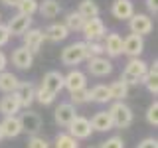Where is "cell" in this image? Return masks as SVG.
Instances as JSON below:
<instances>
[{
  "mask_svg": "<svg viewBox=\"0 0 158 148\" xmlns=\"http://www.w3.org/2000/svg\"><path fill=\"white\" fill-rule=\"evenodd\" d=\"M107 113H109V117H111V121H113V126H117V128H127V126L132 125V121H135L132 109L128 105H125L123 101H115Z\"/></svg>",
  "mask_w": 158,
  "mask_h": 148,
  "instance_id": "6da1fadb",
  "label": "cell"
},
{
  "mask_svg": "<svg viewBox=\"0 0 158 148\" xmlns=\"http://www.w3.org/2000/svg\"><path fill=\"white\" fill-rule=\"evenodd\" d=\"M85 59H87L85 42H73L61 49V61L65 65H77V63L85 61Z\"/></svg>",
  "mask_w": 158,
  "mask_h": 148,
  "instance_id": "7a4b0ae2",
  "label": "cell"
},
{
  "mask_svg": "<svg viewBox=\"0 0 158 148\" xmlns=\"http://www.w3.org/2000/svg\"><path fill=\"white\" fill-rule=\"evenodd\" d=\"M83 36H85L87 42H99L101 38H105V24H103L101 18H91V20H85V24H83L81 28Z\"/></svg>",
  "mask_w": 158,
  "mask_h": 148,
  "instance_id": "3957f363",
  "label": "cell"
},
{
  "mask_svg": "<svg viewBox=\"0 0 158 148\" xmlns=\"http://www.w3.org/2000/svg\"><path fill=\"white\" fill-rule=\"evenodd\" d=\"M18 121H20L22 132H28L30 136H36L38 130L42 128V117H40L36 111H28L26 109V113H22V115L18 117Z\"/></svg>",
  "mask_w": 158,
  "mask_h": 148,
  "instance_id": "277c9868",
  "label": "cell"
},
{
  "mask_svg": "<svg viewBox=\"0 0 158 148\" xmlns=\"http://www.w3.org/2000/svg\"><path fill=\"white\" fill-rule=\"evenodd\" d=\"M69 128V132L67 134H71L75 140H85V138L91 136V132H93V128H91V122H89V118L85 117H75L71 121V125L67 126Z\"/></svg>",
  "mask_w": 158,
  "mask_h": 148,
  "instance_id": "5b68a950",
  "label": "cell"
},
{
  "mask_svg": "<svg viewBox=\"0 0 158 148\" xmlns=\"http://www.w3.org/2000/svg\"><path fill=\"white\" fill-rule=\"evenodd\" d=\"M128 28H131L132 34L142 38L152 32V18L146 16V14H132L131 20H128Z\"/></svg>",
  "mask_w": 158,
  "mask_h": 148,
  "instance_id": "8992f818",
  "label": "cell"
},
{
  "mask_svg": "<svg viewBox=\"0 0 158 148\" xmlns=\"http://www.w3.org/2000/svg\"><path fill=\"white\" fill-rule=\"evenodd\" d=\"M75 117H77V111L71 103H59L56 107V111H53V118H56V122L59 126H69Z\"/></svg>",
  "mask_w": 158,
  "mask_h": 148,
  "instance_id": "52a82bcc",
  "label": "cell"
},
{
  "mask_svg": "<svg viewBox=\"0 0 158 148\" xmlns=\"http://www.w3.org/2000/svg\"><path fill=\"white\" fill-rule=\"evenodd\" d=\"M14 95H16L20 107H26L28 109L34 101H36V87H34L30 81H20V85L16 87Z\"/></svg>",
  "mask_w": 158,
  "mask_h": 148,
  "instance_id": "ba28073f",
  "label": "cell"
},
{
  "mask_svg": "<svg viewBox=\"0 0 158 148\" xmlns=\"http://www.w3.org/2000/svg\"><path fill=\"white\" fill-rule=\"evenodd\" d=\"M146 71H148V63L142 61L140 57H132V59H128V63H127L125 71H123V75L131 77V79H136V81L140 83L142 77L146 75Z\"/></svg>",
  "mask_w": 158,
  "mask_h": 148,
  "instance_id": "9c48e42d",
  "label": "cell"
},
{
  "mask_svg": "<svg viewBox=\"0 0 158 148\" xmlns=\"http://www.w3.org/2000/svg\"><path fill=\"white\" fill-rule=\"evenodd\" d=\"M22 38H24V47H26L28 51L32 53V56L40 51V47H42L44 39H46V38H44V32H42L40 28H30Z\"/></svg>",
  "mask_w": 158,
  "mask_h": 148,
  "instance_id": "30bf717a",
  "label": "cell"
},
{
  "mask_svg": "<svg viewBox=\"0 0 158 148\" xmlns=\"http://www.w3.org/2000/svg\"><path fill=\"white\" fill-rule=\"evenodd\" d=\"M144 51V39L140 36H136V34H131V36H127L123 39V53H127L128 57H138L140 53Z\"/></svg>",
  "mask_w": 158,
  "mask_h": 148,
  "instance_id": "8fae6325",
  "label": "cell"
},
{
  "mask_svg": "<svg viewBox=\"0 0 158 148\" xmlns=\"http://www.w3.org/2000/svg\"><path fill=\"white\" fill-rule=\"evenodd\" d=\"M30 26H32V18L22 16V14H16V16L10 18L6 30H8L10 36H24V34L30 30Z\"/></svg>",
  "mask_w": 158,
  "mask_h": 148,
  "instance_id": "7c38bea8",
  "label": "cell"
},
{
  "mask_svg": "<svg viewBox=\"0 0 158 148\" xmlns=\"http://www.w3.org/2000/svg\"><path fill=\"white\" fill-rule=\"evenodd\" d=\"M63 87H65L69 93H71V91H77V89H85V87H87V77H85V73L79 71V69L69 71L67 75H63Z\"/></svg>",
  "mask_w": 158,
  "mask_h": 148,
  "instance_id": "4fadbf2b",
  "label": "cell"
},
{
  "mask_svg": "<svg viewBox=\"0 0 158 148\" xmlns=\"http://www.w3.org/2000/svg\"><path fill=\"white\" fill-rule=\"evenodd\" d=\"M87 61H89V65H87L89 73L95 75V77H105L113 71V63L109 61L107 57H91V59H87Z\"/></svg>",
  "mask_w": 158,
  "mask_h": 148,
  "instance_id": "5bb4252c",
  "label": "cell"
},
{
  "mask_svg": "<svg viewBox=\"0 0 158 148\" xmlns=\"http://www.w3.org/2000/svg\"><path fill=\"white\" fill-rule=\"evenodd\" d=\"M103 49H105L107 56H111V57L121 56V53H123V38L118 36L117 32L105 34V43H103Z\"/></svg>",
  "mask_w": 158,
  "mask_h": 148,
  "instance_id": "9a60e30c",
  "label": "cell"
},
{
  "mask_svg": "<svg viewBox=\"0 0 158 148\" xmlns=\"http://www.w3.org/2000/svg\"><path fill=\"white\" fill-rule=\"evenodd\" d=\"M40 87H44V89H48L49 93L57 95V93L63 89V75L59 71H48L46 75H44V81H42Z\"/></svg>",
  "mask_w": 158,
  "mask_h": 148,
  "instance_id": "2e32d148",
  "label": "cell"
},
{
  "mask_svg": "<svg viewBox=\"0 0 158 148\" xmlns=\"http://www.w3.org/2000/svg\"><path fill=\"white\" fill-rule=\"evenodd\" d=\"M111 14L117 20H131V16L135 14V6L131 0H115L111 6Z\"/></svg>",
  "mask_w": 158,
  "mask_h": 148,
  "instance_id": "e0dca14e",
  "label": "cell"
},
{
  "mask_svg": "<svg viewBox=\"0 0 158 148\" xmlns=\"http://www.w3.org/2000/svg\"><path fill=\"white\" fill-rule=\"evenodd\" d=\"M12 63L18 69H30V67H32V63H34V56L24 46H20V47H16L12 51Z\"/></svg>",
  "mask_w": 158,
  "mask_h": 148,
  "instance_id": "ac0fdd59",
  "label": "cell"
},
{
  "mask_svg": "<svg viewBox=\"0 0 158 148\" xmlns=\"http://www.w3.org/2000/svg\"><path fill=\"white\" fill-rule=\"evenodd\" d=\"M0 128H2V136H6V138H16L22 134L18 117H4V121L0 122Z\"/></svg>",
  "mask_w": 158,
  "mask_h": 148,
  "instance_id": "d6986e66",
  "label": "cell"
},
{
  "mask_svg": "<svg viewBox=\"0 0 158 148\" xmlns=\"http://www.w3.org/2000/svg\"><path fill=\"white\" fill-rule=\"evenodd\" d=\"M20 103H18V99L16 95H4L2 99H0V113H2L4 117H16V113L20 111Z\"/></svg>",
  "mask_w": 158,
  "mask_h": 148,
  "instance_id": "ffe728a7",
  "label": "cell"
},
{
  "mask_svg": "<svg viewBox=\"0 0 158 148\" xmlns=\"http://www.w3.org/2000/svg\"><path fill=\"white\" fill-rule=\"evenodd\" d=\"M89 122H91L93 130H99V132H107V130H111V128H113V121H111V117H109L107 111H99Z\"/></svg>",
  "mask_w": 158,
  "mask_h": 148,
  "instance_id": "44dd1931",
  "label": "cell"
},
{
  "mask_svg": "<svg viewBox=\"0 0 158 148\" xmlns=\"http://www.w3.org/2000/svg\"><path fill=\"white\" fill-rule=\"evenodd\" d=\"M140 83L152 93V95H156V93H158V63H156V61L152 63L150 67H148L146 75L142 77V81H140Z\"/></svg>",
  "mask_w": 158,
  "mask_h": 148,
  "instance_id": "7402d4cb",
  "label": "cell"
},
{
  "mask_svg": "<svg viewBox=\"0 0 158 148\" xmlns=\"http://www.w3.org/2000/svg\"><path fill=\"white\" fill-rule=\"evenodd\" d=\"M67 36H69V32L63 24H52V26H48L46 32H44V38L49 39V42H63Z\"/></svg>",
  "mask_w": 158,
  "mask_h": 148,
  "instance_id": "603a6c76",
  "label": "cell"
},
{
  "mask_svg": "<svg viewBox=\"0 0 158 148\" xmlns=\"http://www.w3.org/2000/svg\"><path fill=\"white\" fill-rule=\"evenodd\" d=\"M20 85L18 77L14 75V73L10 71H2L0 73V91L6 93V95H12L14 91H16V87Z\"/></svg>",
  "mask_w": 158,
  "mask_h": 148,
  "instance_id": "cb8c5ba5",
  "label": "cell"
},
{
  "mask_svg": "<svg viewBox=\"0 0 158 148\" xmlns=\"http://www.w3.org/2000/svg\"><path fill=\"white\" fill-rule=\"evenodd\" d=\"M77 14L83 20H91V18H99V6L95 0H81L77 8Z\"/></svg>",
  "mask_w": 158,
  "mask_h": 148,
  "instance_id": "d4e9b609",
  "label": "cell"
},
{
  "mask_svg": "<svg viewBox=\"0 0 158 148\" xmlns=\"http://www.w3.org/2000/svg\"><path fill=\"white\" fill-rule=\"evenodd\" d=\"M38 12L44 18H56L61 12V4L57 0H44L42 4H38Z\"/></svg>",
  "mask_w": 158,
  "mask_h": 148,
  "instance_id": "484cf974",
  "label": "cell"
},
{
  "mask_svg": "<svg viewBox=\"0 0 158 148\" xmlns=\"http://www.w3.org/2000/svg\"><path fill=\"white\" fill-rule=\"evenodd\" d=\"M109 89V97H111V101H123L125 97H128V85L125 81H115L111 83V85L107 87Z\"/></svg>",
  "mask_w": 158,
  "mask_h": 148,
  "instance_id": "4316f807",
  "label": "cell"
},
{
  "mask_svg": "<svg viewBox=\"0 0 158 148\" xmlns=\"http://www.w3.org/2000/svg\"><path fill=\"white\" fill-rule=\"evenodd\" d=\"M83 24H85V20L79 16L77 12H69L65 16V22H63V26L67 28V32H81Z\"/></svg>",
  "mask_w": 158,
  "mask_h": 148,
  "instance_id": "83f0119b",
  "label": "cell"
},
{
  "mask_svg": "<svg viewBox=\"0 0 158 148\" xmlns=\"http://www.w3.org/2000/svg\"><path fill=\"white\" fill-rule=\"evenodd\" d=\"M89 99L95 103H109L111 101V97H109V89L107 85H95L89 91Z\"/></svg>",
  "mask_w": 158,
  "mask_h": 148,
  "instance_id": "f1b7e54d",
  "label": "cell"
},
{
  "mask_svg": "<svg viewBox=\"0 0 158 148\" xmlns=\"http://www.w3.org/2000/svg\"><path fill=\"white\" fill-rule=\"evenodd\" d=\"M53 148H79V142L71 134H67V132H59L56 136Z\"/></svg>",
  "mask_w": 158,
  "mask_h": 148,
  "instance_id": "f546056e",
  "label": "cell"
},
{
  "mask_svg": "<svg viewBox=\"0 0 158 148\" xmlns=\"http://www.w3.org/2000/svg\"><path fill=\"white\" fill-rule=\"evenodd\" d=\"M38 0H20V4H18V14H22V16H28V18H32L34 14L38 12Z\"/></svg>",
  "mask_w": 158,
  "mask_h": 148,
  "instance_id": "4dcf8cb0",
  "label": "cell"
},
{
  "mask_svg": "<svg viewBox=\"0 0 158 148\" xmlns=\"http://www.w3.org/2000/svg\"><path fill=\"white\" fill-rule=\"evenodd\" d=\"M85 49H87V59H91V57H103V53H105L101 42H85Z\"/></svg>",
  "mask_w": 158,
  "mask_h": 148,
  "instance_id": "1f68e13d",
  "label": "cell"
},
{
  "mask_svg": "<svg viewBox=\"0 0 158 148\" xmlns=\"http://www.w3.org/2000/svg\"><path fill=\"white\" fill-rule=\"evenodd\" d=\"M69 99H71V105H83V103L91 101L89 99V89H77V91H71L69 93Z\"/></svg>",
  "mask_w": 158,
  "mask_h": 148,
  "instance_id": "d6a6232c",
  "label": "cell"
},
{
  "mask_svg": "<svg viewBox=\"0 0 158 148\" xmlns=\"http://www.w3.org/2000/svg\"><path fill=\"white\" fill-rule=\"evenodd\" d=\"M36 101H40L42 105H52V103L56 101V95L49 93L48 89H44V87H38L36 89Z\"/></svg>",
  "mask_w": 158,
  "mask_h": 148,
  "instance_id": "836d02e7",
  "label": "cell"
},
{
  "mask_svg": "<svg viewBox=\"0 0 158 148\" xmlns=\"http://www.w3.org/2000/svg\"><path fill=\"white\" fill-rule=\"evenodd\" d=\"M146 121H148V125H152V126H158V103L154 101L150 107H148V111H146Z\"/></svg>",
  "mask_w": 158,
  "mask_h": 148,
  "instance_id": "e575fe53",
  "label": "cell"
},
{
  "mask_svg": "<svg viewBox=\"0 0 158 148\" xmlns=\"http://www.w3.org/2000/svg\"><path fill=\"white\" fill-rule=\"evenodd\" d=\"M28 148H49V142L46 140L44 136H32L28 140Z\"/></svg>",
  "mask_w": 158,
  "mask_h": 148,
  "instance_id": "d590c367",
  "label": "cell"
},
{
  "mask_svg": "<svg viewBox=\"0 0 158 148\" xmlns=\"http://www.w3.org/2000/svg\"><path fill=\"white\" fill-rule=\"evenodd\" d=\"M101 148H125V142L121 136H111L101 144Z\"/></svg>",
  "mask_w": 158,
  "mask_h": 148,
  "instance_id": "8d00e7d4",
  "label": "cell"
},
{
  "mask_svg": "<svg viewBox=\"0 0 158 148\" xmlns=\"http://www.w3.org/2000/svg\"><path fill=\"white\" fill-rule=\"evenodd\" d=\"M136 148H158V140H156V138H152V136L150 138H144V140H142Z\"/></svg>",
  "mask_w": 158,
  "mask_h": 148,
  "instance_id": "74e56055",
  "label": "cell"
},
{
  "mask_svg": "<svg viewBox=\"0 0 158 148\" xmlns=\"http://www.w3.org/2000/svg\"><path fill=\"white\" fill-rule=\"evenodd\" d=\"M8 39H10V34H8L6 26H2V24H0V46L8 43Z\"/></svg>",
  "mask_w": 158,
  "mask_h": 148,
  "instance_id": "f35d334b",
  "label": "cell"
},
{
  "mask_svg": "<svg viewBox=\"0 0 158 148\" xmlns=\"http://www.w3.org/2000/svg\"><path fill=\"white\" fill-rule=\"evenodd\" d=\"M146 6L152 14H156L158 12V0H146Z\"/></svg>",
  "mask_w": 158,
  "mask_h": 148,
  "instance_id": "ab89813d",
  "label": "cell"
},
{
  "mask_svg": "<svg viewBox=\"0 0 158 148\" xmlns=\"http://www.w3.org/2000/svg\"><path fill=\"white\" fill-rule=\"evenodd\" d=\"M6 63H8V59H6V56H4L2 51H0V73L6 69Z\"/></svg>",
  "mask_w": 158,
  "mask_h": 148,
  "instance_id": "60d3db41",
  "label": "cell"
},
{
  "mask_svg": "<svg viewBox=\"0 0 158 148\" xmlns=\"http://www.w3.org/2000/svg\"><path fill=\"white\" fill-rule=\"evenodd\" d=\"M4 4H6V6H12V8H16L18 4H20V0H2Z\"/></svg>",
  "mask_w": 158,
  "mask_h": 148,
  "instance_id": "b9f144b4",
  "label": "cell"
},
{
  "mask_svg": "<svg viewBox=\"0 0 158 148\" xmlns=\"http://www.w3.org/2000/svg\"><path fill=\"white\" fill-rule=\"evenodd\" d=\"M2 138H4V136H2V128H0V140H2Z\"/></svg>",
  "mask_w": 158,
  "mask_h": 148,
  "instance_id": "7bdbcfd3",
  "label": "cell"
},
{
  "mask_svg": "<svg viewBox=\"0 0 158 148\" xmlns=\"http://www.w3.org/2000/svg\"><path fill=\"white\" fill-rule=\"evenodd\" d=\"M0 18H2V16H0Z\"/></svg>",
  "mask_w": 158,
  "mask_h": 148,
  "instance_id": "ee69618b",
  "label": "cell"
}]
</instances>
